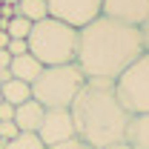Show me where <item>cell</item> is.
Instances as JSON below:
<instances>
[{
  "mask_svg": "<svg viewBox=\"0 0 149 149\" xmlns=\"http://www.w3.org/2000/svg\"><path fill=\"white\" fill-rule=\"evenodd\" d=\"M0 146H3V141H0Z\"/></svg>",
  "mask_w": 149,
  "mask_h": 149,
  "instance_id": "obj_27",
  "label": "cell"
},
{
  "mask_svg": "<svg viewBox=\"0 0 149 149\" xmlns=\"http://www.w3.org/2000/svg\"><path fill=\"white\" fill-rule=\"evenodd\" d=\"M43 106L37 103L35 97L32 100H26V103H20V106H15V126H17L20 132H35L40 129V120H43Z\"/></svg>",
  "mask_w": 149,
  "mask_h": 149,
  "instance_id": "obj_9",
  "label": "cell"
},
{
  "mask_svg": "<svg viewBox=\"0 0 149 149\" xmlns=\"http://www.w3.org/2000/svg\"><path fill=\"white\" fill-rule=\"evenodd\" d=\"M109 149H129L126 143H115V146H109Z\"/></svg>",
  "mask_w": 149,
  "mask_h": 149,
  "instance_id": "obj_25",
  "label": "cell"
},
{
  "mask_svg": "<svg viewBox=\"0 0 149 149\" xmlns=\"http://www.w3.org/2000/svg\"><path fill=\"white\" fill-rule=\"evenodd\" d=\"M0 103H3V95H0Z\"/></svg>",
  "mask_w": 149,
  "mask_h": 149,
  "instance_id": "obj_26",
  "label": "cell"
},
{
  "mask_svg": "<svg viewBox=\"0 0 149 149\" xmlns=\"http://www.w3.org/2000/svg\"><path fill=\"white\" fill-rule=\"evenodd\" d=\"M0 120H15V106L12 103H0Z\"/></svg>",
  "mask_w": 149,
  "mask_h": 149,
  "instance_id": "obj_19",
  "label": "cell"
},
{
  "mask_svg": "<svg viewBox=\"0 0 149 149\" xmlns=\"http://www.w3.org/2000/svg\"><path fill=\"white\" fill-rule=\"evenodd\" d=\"M6 80H12V72H9V69H0V86H3Z\"/></svg>",
  "mask_w": 149,
  "mask_h": 149,
  "instance_id": "obj_23",
  "label": "cell"
},
{
  "mask_svg": "<svg viewBox=\"0 0 149 149\" xmlns=\"http://www.w3.org/2000/svg\"><path fill=\"white\" fill-rule=\"evenodd\" d=\"M37 138L49 146H57V143H66V141H74V120L69 109H46L43 112V120H40V129H37Z\"/></svg>",
  "mask_w": 149,
  "mask_h": 149,
  "instance_id": "obj_7",
  "label": "cell"
},
{
  "mask_svg": "<svg viewBox=\"0 0 149 149\" xmlns=\"http://www.w3.org/2000/svg\"><path fill=\"white\" fill-rule=\"evenodd\" d=\"M20 129L15 126V120H0V141L6 143V141H12V138H17Z\"/></svg>",
  "mask_w": 149,
  "mask_h": 149,
  "instance_id": "obj_16",
  "label": "cell"
},
{
  "mask_svg": "<svg viewBox=\"0 0 149 149\" xmlns=\"http://www.w3.org/2000/svg\"><path fill=\"white\" fill-rule=\"evenodd\" d=\"M0 95H3V100L6 103H12V106H20V103H26V100H32V86L29 83H23V80H6L3 86H0Z\"/></svg>",
  "mask_w": 149,
  "mask_h": 149,
  "instance_id": "obj_12",
  "label": "cell"
},
{
  "mask_svg": "<svg viewBox=\"0 0 149 149\" xmlns=\"http://www.w3.org/2000/svg\"><path fill=\"white\" fill-rule=\"evenodd\" d=\"M32 26H35V23H29L26 17L15 15V17L9 20V29H6V32H9V37H17V40H26V37H29V32H32Z\"/></svg>",
  "mask_w": 149,
  "mask_h": 149,
  "instance_id": "obj_15",
  "label": "cell"
},
{
  "mask_svg": "<svg viewBox=\"0 0 149 149\" xmlns=\"http://www.w3.org/2000/svg\"><path fill=\"white\" fill-rule=\"evenodd\" d=\"M83 83H86V74L80 72L77 63L43 66V72L32 83V97L43 109H69Z\"/></svg>",
  "mask_w": 149,
  "mask_h": 149,
  "instance_id": "obj_4",
  "label": "cell"
},
{
  "mask_svg": "<svg viewBox=\"0 0 149 149\" xmlns=\"http://www.w3.org/2000/svg\"><path fill=\"white\" fill-rule=\"evenodd\" d=\"M126 146L129 149H149V115H135L129 120Z\"/></svg>",
  "mask_w": 149,
  "mask_h": 149,
  "instance_id": "obj_11",
  "label": "cell"
},
{
  "mask_svg": "<svg viewBox=\"0 0 149 149\" xmlns=\"http://www.w3.org/2000/svg\"><path fill=\"white\" fill-rule=\"evenodd\" d=\"M49 149H92V146L74 138V141H66V143H57V146H49Z\"/></svg>",
  "mask_w": 149,
  "mask_h": 149,
  "instance_id": "obj_18",
  "label": "cell"
},
{
  "mask_svg": "<svg viewBox=\"0 0 149 149\" xmlns=\"http://www.w3.org/2000/svg\"><path fill=\"white\" fill-rule=\"evenodd\" d=\"M17 15L26 17L29 23H40V20L49 17V6H46V0H20Z\"/></svg>",
  "mask_w": 149,
  "mask_h": 149,
  "instance_id": "obj_13",
  "label": "cell"
},
{
  "mask_svg": "<svg viewBox=\"0 0 149 149\" xmlns=\"http://www.w3.org/2000/svg\"><path fill=\"white\" fill-rule=\"evenodd\" d=\"M26 43H29V55L40 60V66H66L77 60L80 29L60 23L55 17H46L32 26Z\"/></svg>",
  "mask_w": 149,
  "mask_h": 149,
  "instance_id": "obj_3",
  "label": "cell"
},
{
  "mask_svg": "<svg viewBox=\"0 0 149 149\" xmlns=\"http://www.w3.org/2000/svg\"><path fill=\"white\" fill-rule=\"evenodd\" d=\"M17 3L20 0H3V6H15V9H17Z\"/></svg>",
  "mask_w": 149,
  "mask_h": 149,
  "instance_id": "obj_24",
  "label": "cell"
},
{
  "mask_svg": "<svg viewBox=\"0 0 149 149\" xmlns=\"http://www.w3.org/2000/svg\"><path fill=\"white\" fill-rule=\"evenodd\" d=\"M0 149H46V143L37 138L35 132H20L17 138H12V141H6Z\"/></svg>",
  "mask_w": 149,
  "mask_h": 149,
  "instance_id": "obj_14",
  "label": "cell"
},
{
  "mask_svg": "<svg viewBox=\"0 0 149 149\" xmlns=\"http://www.w3.org/2000/svg\"><path fill=\"white\" fill-rule=\"evenodd\" d=\"M46 6L49 17L69 23L74 29H83L103 15V0H46Z\"/></svg>",
  "mask_w": 149,
  "mask_h": 149,
  "instance_id": "obj_6",
  "label": "cell"
},
{
  "mask_svg": "<svg viewBox=\"0 0 149 149\" xmlns=\"http://www.w3.org/2000/svg\"><path fill=\"white\" fill-rule=\"evenodd\" d=\"M143 35L141 26H129L123 20L100 15L89 26L80 29L77 43V66L86 74V80H118L143 55Z\"/></svg>",
  "mask_w": 149,
  "mask_h": 149,
  "instance_id": "obj_1",
  "label": "cell"
},
{
  "mask_svg": "<svg viewBox=\"0 0 149 149\" xmlns=\"http://www.w3.org/2000/svg\"><path fill=\"white\" fill-rule=\"evenodd\" d=\"M115 95L132 118L149 115V52H143L115 80Z\"/></svg>",
  "mask_w": 149,
  "mask_h": 149,
  "instance_id": "obj_5",
  "label": "cell"
},
{
  "mask_svg": "<svg viewBox=\"0 0 149 149\" xmlns=\"http://www.w3.org/2000/svg\"><path fill=\"white\" fill-rule=\"evenodd\" d=\"M141 35H143V49L149 52V20L143 23V26H141Z\"/></svg>",
  "mask_w": 149,
  "mask_h": 149,
  "instance_id": "obj_21",
  "label": "cell"
},
{
  "mask_svg": "<svg viewBox=\"0 0 149 149\" xmlns=\"http://www.w3.org/2000/svg\"><path fill=\"white\" fill-rule=\"evenodd\" d=\"M9 40H12L9 32H0V49H6V46H9Z\"/></svg>",
  "mask_w": 149,
  "mask_h": 149,
  "instance_id": "obj_22",
  "label": "cell"
},
{
  "mask_svg": "<svg viewBox=\"0 0 149 149\" xmlns=\"http://www.w3.org/2000/svg\"><path fill=\"white\" fill-rule=\"evenodd\" d=\"M103 15L129 26H143L149 20V0H103Z\"/></svg>",
  "mask_w": 149,
  "mask_h": 149,
  "instance_id": "obj_8",
  "label": "cell"
},
{
  "mask_svg": "<svg viewBox=\"0 0 149 149\" xmlns=\"http://www.w3.org/2000/svg\"><path fill=\"white\" fill-rule=\"evenodd\" d=\"M9 63H12V55L6 49H0V69H9Z\"/></svg>",
  "mask_w": 149,
  "mask_h": 149,
  "instance_id": "obj_20",
  "label": "cell"
},
{
  "mask_svg": "<svg viewBox=\"0 0 149 149\" xmlns=\"http://www.w3.org/2000/svg\"><path fill=\"white\" fill-rule=\"evenodd\" d=\"M74 138L92 149H109L115 143H126L132 115L118 100L112 80H86L77 97L72 100Z\"/></svg>",
  "mask_w": 149,
  "mask_h": 149,
  "instance_id": "obj_2",
  "label": "cell"
},
{
  "mask_svg": "<svg viewBox=\"0 0 149 149\" xmlns=\"http://www.w3.org/2000/svg\"><path fill=\"white\" fill-rule=\"evenodd\" d=\"M9 72H12V77L15 80H23V83H35L37 74L43 72V66H40V60H35V57L29 55H20V57H12V63H9Z\"/></svg>",
  "mask_w": 149,
  "mask_h": 149,
  "instance_id": "obj_10",
  "label": "cell"
},
{
  "mask_svg": "<svg viewBox=\"0 0 149 149\" xmlns=\"http://www.w3.org/2000/svg\"><path fill=\"white\" fill-rule=\"evenodd\" d=\"M6 52H9L12 57H20V55H26V52H29V43H26V40H17V37H12V40H9V46H6Z\"/></svg>",
  "mask_w": 149,
  "mask_h": 149,
  "instance_id": "obj_17",
  "label": "cell"
}]
</instances>
